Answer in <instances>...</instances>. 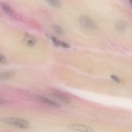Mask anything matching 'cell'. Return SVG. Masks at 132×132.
I'll return each instance as SVG.
<instances>
[{
  "instance_id": "cell-13",
  "label": "cell",
  "mask_w": 132,
  "mask_h": 132,
  "mask_svg": "<svg viewBox=\"0 0 132 132\" xmlns=\"http://www.w3.org/2000/svg\"><path fill=\"white\" fill-rule=\"evenodd\" d=\"M60 46L65 48H68L70 47V45L68 43L64 41H61Z\"/></svg>"
},
{
  "instance_id": "cell-15",
  "label": "cell",
  "mask_w": 132,
  "mask_h": 132,
  "mask_svg": "<svg viewBox=\"0 0 132 132\" xmlns=\"http://www.w3.org/2000/svg\"><path fill=\"white\" fill-rule=\"evenodd\" d=\"M111 78L116 82L119 83L120 82L119 79L116 76L112 75L110 76Z\"/></svg>"
},
{
  "instance_id": "cell-3",
  "label": "cell",
  "mask_w": 132,
  "mask_h": 132,
  "mask_svg": "<svg viewBox=\"0 0 132 132\" xmlns=\"http://www.w3.org/2000/svg\"><path fill=\"white\" fill-rule=\"evenodd\" d=\"M67 128L71 131L80 132H94L90 127L87 126L77 124H72L68 125Z\"/></svg>"
},
{
  "instance_id": "cell-6",
  "label": "cell",
  "mask_w": 132,
  "mask_h": 132,
  "mask_svg": "<svg viewBox=\"0 0 132 132\" xmlns=\"http://www.w3.org/2000/svg\"><path fill=\"white\" fill-rule=\"evenodd\" d=\"M22 42L25 45L30 47L34 46L36 44V39L27 32L24 33Z\"/></svg>"
},
{
  "instance_id": "cell-7",
  "label": "cell",
  "mask_w": 132,
  "mask_h": 132,
  "mask_svg": "<svg viewBox=\"0 0 132 132\" xmlns=\"http://www.w3.org/2000/svg\"><path fill=\"white\" fill-rule=\"evenodd\" d=\"M0 5L3 11L8 15L10 16H12L13 15V11L10 6L6 3L1 2Z\"/></svg>"
},
{
  "instance_id": "cell-10",
  "label": "cell",
  "mask_w": 132,
  "mask_h": 132,
  "mask_svg": "<svg viewBox=\"0 0 132 132\" xmlns=\"http://www.w3.org/2000/svg\"><path fill=\"white\" fill-rule=\"evenodd\" d=\"M47 2L52 6L56 8L60 7L62 6V3L59 0H48L46 1Z\"/></svg>"
},
{
  "instance_id": "cell-1",
  "label": "cell",
  "mask_w": 132,
  "mask_h": 132,
  "mask_svg": "<svg viewBox=\"0 0 132 132\" xmlns=\"http://www.w3.org/2000/svg\"><path fill=\"white\" fill-rule=\"evenodd\" d=\"M0 121L7 124L22 129H27L30 126L29 123L28 121L19 118H0Z\"/></svg>"
},
{
  "instance_id": "cell-2",
  "label": "cell",
  "mask_w": 132,
  "mask_h": 132,
  "mask_svg": "<svg viewBox=\"0 0 132 132\" xmlns=\"http://www.w3.org/2000/svg\"><path fill=\"white\" fill-rule=\"evenodd\" d=\"M79 21L82 26L87 29L93 30L96 28L95 25L93 21L87 16H80L79 18Z\"/></svg>"
},
{
  "instance_id": "cell-11",
  "label": "cell",
  "mask_w": 132,
  "mask_h": 132,
  "mask_svg": "<svg viewBox=\"0 0 132 132\" xmlns=\"http://www.w3.org/2000/svg\"><path fill=\"white\" fill-rule=\"evenodd\" d=\"M51 27L53 30L57 34L60 35L63 34L64 30L62 28L58 25L54 23L52 24Z\"/></svg>"
},
{
  "instance_id": "cell-4",
  "label": "cell",
  "mask_w": 132,
  "mask_h": 132,
  "mask_svg": "<svg viewBox=\"0 0 132 132\" xmlns=\"http://www.w3.org/2000/svg\"><path fill=\"white\" fill-rule=\"evenodd\" d=\"M51 95L52 97L64 103L69 104L71 102V100L70 97L66 94L61 92L54 91L51 93Z\"/></svg>"
},
{
  "instance_id": "cell-8",
  "label": "cell",
  "mask_w": 132,
  "mask_h": 132,
  "mask_svg": "<svg viewBox=\"0 0 132 132\" xmlns=\"http://www.w3.org/2000/svg\"><path fill=\"white\" fill-rule=\"evenodd\" d=\"M127 23L126 22L122 20L117 21L115 23V27L116 29L119 31H122L126 28Z\"/></svg>"
},
{
  "instance_id": "cell-17",
  "label": "cell",
  "mask_w": 132,
  "mask_h": 132,
  "mask_svg": "<svg viewBox=\"0 0 132 132\" xmlns=\"http://www.w3.org/2000/svg\"><path fill=\"white\" fill-rule=\"evenodd\" d=\"M7 102L6 100L0 98V106L5 105L7 103Z\"/></svg>"
},
{
  "instance_id": "cell-9",
  "label": "cell",
  "mask_w": 132,
  "mask_h": 132,
  "mask_svg": "<svg viewBox=\"0 0 132 132\" xmlns=\"http://www.w3.org/2000/svg\"><path fill=\"white\" fill-rule=\"evenodd\" d=\"M12 71H5L0 72V79L6 80L10 79L14 75Z\"/></svg>"
},
{
  "instance_id": "cell-16",
  "label": "cell",
  "mask_w": 132,
  "mask_h": 132,
  "mask_svg": "<svg viewBox=\"0 0 132 132\" xmlns=\"http://www.w3.org/2000/svg\"><path fill=\"white\" fill-rule=\"evenodd\" d=\"M6 61L5 57L3 55L0 54V63H5Z\"/></svg>"
},
{
  "instance_id": "cell-5",
  "label": "cell",
  "mask_w": 132,
  "mask_h": 132,
  "mask_svg": "<svg viewBox=\"0 0 132 132\" xmlns=\"http://www.w3.org/2000/svg\"><path fill=\"white\" fill-rule=\"evenodd\" d=\"M35 96V98L42 103L54 108H60L61 107V105L59 104L49 98L38 95Z\"/></svg>"
},
{
  "instance_id": "cell-14",
  "label": "cell",
  "mask_w": 132,
  "mask_h": 132,
  "mask_svg": "<svg viewBox=\"0 0 132 132\" xmlns=\"http://www.w3.org/2000/svg\"><path fill=\"white\" fill-rule=\"evenodd\" d=\"M32 21L33 27L38 29H40V26L38 22L34 20H33Z\"/></svg>"
},
{
  "instance_id": "cell-12",
  "label": "cell",
  "mask_w": 132,
  "mask_h": 132,
  "mask_svg": "<svg viewBox=\"0 0 132 132\" xmlns=\"http://www.w3.org/2000/svg\"><path fill=\"white\" fill-rule=\"evenodd\" d=\"M50 38L54 46L56 47L60 46V40L56 37L53 36H51L50 37Z\"/></svg>"
}]
</instances>
